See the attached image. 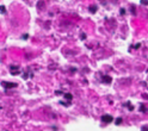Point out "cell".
<instances>
[{
	"label": "cell",
	"mask_w": 148,
	"mask_h": 131,
	"mask_svg": "<svg viewBox=\"0 0 148 131\" xmlns=\"http://www.w3.org/2000/svg\"><path fill=\"white\" fill-rule=\"evenodd\" d=\"M1 85H3V87H5V88H16L17 87V83H14V82H5V81H3L1 82Z\"/></svg>",
	"instance_id": "obj_1"
},
{
	"label": "cell",
	"mask_w": 148,
	"mask_h": 131,
	"mask_svg": "<svg viewBox=\"0 0 148 131\" xmlns=\"http://www.w3.org/2000/svg\"><path fill=\"white\" fill-rule=\"evenodd\" d=\"M112 120H114V118L111 117V116H109V115H104V116H101V121H103V123L109 124V123H112Z\"/></svg>",
	"instance_id": "obj_2"
},
{
	"label": "cell",
	"mask_w": 148,
	"mask_h": 131,
	"mask_svg": "<svg viewBox=\"0 0 148 131\" xmlns=\"http://www.w3.org/2000/svg\"><path fill=\"white\" fill-rule=\"evenodd\" d=\"M10 70H11V74H13V75H16V74L19 73V67H14V66H11Z\"/></svg>",
	"instance_id": "obj_3"
},
{
	"label": "cell",
	"mask_w": 148,
	"mask_h": 131,
	"mask_svg": "<svg viewBox=\"0 0 148 131\" xmlns=\"http://www.w3.org/2000/svg\"><path fill=\"white\" fill-rule=\"evenodd\" d=\"M64 98H66V99H69V100H72V98H73V97L69 94V93H67V94H64Z\"/></svg>",
	"instance_id": "obj_4"
},
{
	"label": "cell",
	"mask_w": 148,
	"mask_h": 131,
	"mask_svg": "<svg viewBox=\"0 0 148 131\" xmlns=\"http://www.w3.org/2000/svg\"><path fill=\"white\" fill-rule=\"evenodd\" d=\"M90 11H91L92 13H95V12H96V7H95V6H91V7H90Z\"/></svg>",
	"instance_id": "obj_5"
},
{
	"label": "cell",
	"mask_w": 148,
	"mask_h": 131,
	"mask_svg": "<svg viewBox=\"0 0 148 131\" xmlns=\"http://www.w3.org/2000/svg\"><path fill=\"white\" fill-rule=\"evenodd\" d=\"M121 123H122V118H117V120H116V124H117V125H119Z\"/></svg>",
	"instance_id": "obj_6"
},
{
	"label": "cell",
	"mask_w": 148,
	"mask_h": 131,
	"mask_svg": "<svg viewBox=\"0 0 148 131\" xmlns=\"http://www.w3.org/2000/svg\"><path fill=\"white\" fill-rule=\"evenodd\" d=\"M103 81H105V82H111V78H104Z\"/></svg>",
	"instance_id": "obj_7"
},
{
	"label": "cell",
	"mask_w": 148,
	"mask_h": 131,
	"mask_svg": "<svg viewBox=\"0 0 148 131\" xmlns=\"http://www.w3.org/2000/svg\"><path fill=\"white\" fill-rule=\"evenodd\" d=\"M141 4H146V5H148V0H141Z\"/></svg>",
	"instance_id": "obj_8"
},
{
	"label": "cell",
	"mask_w": 148,
	"mask_h": 131,
	"mask_svg": "<svg viewBox=\"0 0 148 131\" xmlns=\"http://www.w3.org/2000/svg\"><path fill=\"white\" fill-rule=\"evenodd\" d=\"M4 8H5V7H4V6H1V7H0V11H1V12H3V13H4V12H5V10H4Z\"/></svg>",
	"instance_id": "obj_9"
}]
</instances>
